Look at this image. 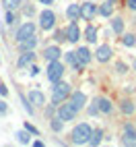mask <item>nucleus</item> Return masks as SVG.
Listing matches in <instances>:
<instances>
[{
  "label": "nucleus",
  "instance_id": "obj_1",
  "mask_svg": "<svg viewBox=\"0 0 136 147\" xmlns=\"http://www.w3.org/2000/svg\"><path fill=\"white\" fill-rule=\"evenodd\" d=\"M70 93H72V89H70L68 83H62V81L54 83V87H52V104L60 106L62 102H66L68 97H70Z\"/></svg>",
  "mask_w": 136,
  "mask_h": 147
},
{
  "label": "nucleus",
  "instance_id": "obj_2",
  "mask_svg": "<svg viewBox=\"0 0 136 147\" xmlns=\"http://www.w3.org/2000/svg\"><path fill=\"white\" fill-rule=\"evenodd\" d=\"M91 135H93V129L87 122H81V124L74 126V131H72L70 137H72V143L74 145H85V143H89Z\"/></svg>",
  "mask_w": 136,
  "mask_h": 147
},
{
  "label": "nucleus",
  "instance_id": "obj_3",
  "mask_svg": "<svg viewBox=\"0 0 136 147\" xmlns=\"http://www.w3.org/2000/svg\"><path fill=\"white\" fill-rule=\"evenodd\" d=\"M76 114H79V110L74 108V104L68 100V102H62L60 106H58V118H62L64 122L68 120H74L76 118Z\"/></svg>",
  "mask_w": 136,
  "mask_h": 147
},
{
  "label": "nucleus",
  "instance_id": "obj_4",
  "mask_svg": "<svg viewBox=\"0 0 136 147\" xmlns=\"http://www.w3.org/2000/svg\"><path fill=\"white\" fill-rule=\"evenodd\" d=\"M45 75H47V81H50V83H58V81L62 79V75H64V64H62L60 60L47 62V71H45Z\"/></svg>",
  "mask_w": 136,
  "mask_h": 147
},
{
  "label": "nucleus",
  "instance_id": "obj_5",
  "mask_svg": "<svg viewBox=\"0 0 136 147\" xmlns=\"http://www.w3.org/2000/svg\"><path fill=\"white\" fill-rule=\"evenodd\" d=\"M54 25H56V15H54V11H50V8L41 11V15H39V27L45 29V31H50V29H54Z\"/></svg>",
  "mask_w": 136,
  "mask_h": 147
},
{
  "label": "nucleus",
  "instance_id": "obj_6",
  "mask_svg": "<svg viewBox=\"0 0 136 147\" xmlns=\"http://www.w3.org/2000/svg\"><path fill=\"white\" fill-rule=\"evenodd\" d=\"M97 13H99V6L97 4H93V2H83L81 4V17L85 21H93Z\"/></svg>",
  "mask_w": 136,
  "mask_h": 147
},
{
  "label": "nucleus",
  "instance_id": "obj_7",
  "mask_svg": "<svg viewBox=\"0 0 136 147\" xmlns=\"http://www.w3.org/2000/svg\"><path fill=\"white\" fill-rule=\"evenodd\" d=\"M35 33V23L33 21H27V23H23L21 27L17 29V42H21V40H25V37H29V35H33Z\"/></svg>",
  "mask_w": 136,
  "mask_h": 147
},
{
  "label": "nucleus",
  "instance_id": "obj_8",
  "mask_svg": "<svg viewBox=\"0 0 136 147\" xmlns=\"http://www.w3.org/2000/svg\"><path fill=\"white\" fill-rule=\"evenodd\" d=\"M35 62V52L33 50H25L21 56H19V60H17V68H25L29 64H33Z\"/></svg>",
  "mask_w": 136,
  "mask_h": 147
},
{
  "label": "nucleus",
  "instance_id": "obj_9",
  "mask_svg": "<svg viewBox=\"0 0 136 147\" xmlns=\"http://www.w3.org/2000/svg\"><path fill=\"white\" fill-rule=\"evenodd\" d=\"M81 37V31H79V25H76V21H70V25L66 27V40L70 44H76Z\"/></svg>",
  "mask_w": 136,
  "mask_h": 147
},
{
  "label": "nucleus",
  "instance_id": "obj_10",
  "mask_svg": "<svg viewBox=\"0 0 136 147\" xmlns=\"http://www.w3.org/2000/svg\"><path fill=\"white\" fill-rule=\"evenodd\" d=\"M60 56H62V52H60V48H58V46H47L45 50H43V58H45V62L60 60Z\"/></svg>",
  "mask_w": 136,
  "mask_h": 147
},
{
  "label": "nucleus",
  "instance_id": "obj_11",
  "mask_svg": "<svg viewBox=\"0 0 136 147\" xmlns=\"http://www.w3.org/2000/svg\"><path fill=\"white\" fill-rule=\"evenodd\" d=\"M74 54H76V60H79V64H81V66H87V64L91 62V58H93V56H91V52H89V48H85V46H81Z\"/></svg>",
  "mask_w": 136,
  "mask_h": 147
},
{
  "label": "nucleus",
  "instance_id": "obj_12",
  "mask_svg": "<svg viewBox=\"0 0 136 147\" xmlns=\"http://www.w3.org/2000/svg\"><path fill=\"white\" fill-rule=\"evenodd\" d=\"M124 145H136V131L132 124H126L124 126V139H122Z\"/></svg>",
  "mask_w": 136,
  "mask_h": 147
},
{
  "label": "nucleus",
  "instance_id": "obj_13",
  "mask_svg": "<svg viewBox=\"0 0 136 147\" xmlns=\"http://www.w3.org/2000/svg\"><path fill=\"white\" fill-rule=\"evenodd\" d=\"M111 48L109 46H99V48H97V52H95V58H97V60H99V62H107L109 60V58H111Z\"/></svg>",
  "mask_w": 136,
  "mask_h": 147
},
{
  "label": "nucleus",
  "instance_id": "obj_14",
  "mask_svg": "<svg viewBox=\"0 0 136 147\" xmlns=\"http://www.w3.org/2000/svg\"><path fill=\"white\" fill-rule=\"evenodd\" d=\"M70 102L74 104L76 110H83L85 104H87V95H85L83 91H72V93H70Z\"/></svg>",
  "mask_w": 136,
  "mask_h": 147
},
{
  "label": "nucleus",
  "instance_id": "obj_15",
  "mask_svg": "<svg viewBox=\"0 0 136 147\" xmlns=\"http://www.w3.org/2000/svg\"><path fill=\"white\" fill-rule=\"evenodd\" d=\"M17 44H19V50H21V52H25V50H35L37 37H35V33H33V35H29V37H25V40L17 42Z\"/></svg>",
  "mask_w": 136,
  "mask_h": 147
},
{
  "label": "nucleus",
  "instance_id": "obj_16",
  "mask_svg": "<svg viewBox=\"0 0 136 147\" xmlns=\"http://www.w3.org/2000/svg\"><path fill=\"white\" fill-rule=\"evenodd\" d=\"M29 102H31L33 106H45V95L39 91V89H33V91H29Z\"/></svg>",
  "mask_w": 136,
  "mask_h": 147
},
{
  "label": "nucleus",
  "instance_id": "obj_17",
  "mask_svg": "<svg viewBox=\"0 0 136 147\" xmlns=\"http://www.w3.org/2000/svg\"><path fill=\"white\" fill-rule=\"evenodd\" d=\"M95 102H97V108H99V112H103V114H111L113 104L107 100V97H99V100H95Z\"/></svg>",
  "mask_w": 136,
  "mask_h": 147
},
{
  "label": "nucleus",
  "instance_id": "obj_18",
  "mask_svg": "<svg viewBox=\"0 0 136 147\" xmlns=\"http://www.w3.org/2000/svg\"><path fill=\"white\" fill-rule=\"evenodd\" d=\"M66 17L70 19V21L81 19V4H68V8H66Z\"/></svg>",
  "mask_w": 136,
  "mask_h": 147
},
{
  "label": "nucleus",
  "instance_id": "obj_19",
  "mask_svg": "<svg viewBox=\"0 0 136 147\" xmlns=\"http://www.w3.org/2000/svg\"><path fill=\"white\" fill-rule=\"evenodd\" d=\"M120 110H122V114H126V116H132V114L136 112V106H134V102H130V100H124V102L120 104Z\"/></svg>",
  "mask_w": 136,
  "mask_h": 147
},
{
  "label": "nucleus",
  "instance_id": "obj_20",
  "mask_svg": "<svg viewBox=\"0 0 136 147\" xmlns=\"http://www.w3.org/2000/svg\"><path fill=\"white\" fill-rule=\"evenodd\" d=\"M111 13H113V2L111 0H107V2H103L99 6V15L101 17H111Z\"/></svg>",
  "mask_w": 136,
  "mask_h": 147
},
{
  "label": "nucleus",
  "instance_id": "obj_21",
  "mask_svg": "<svg viewBox=\"0 0 136 147\" xmlns=\"http://www.w3.org/2000/svg\"><path fill=\"white\" fill-rule=\"evenodd\" d=\"M85 37H87V42H89V44H95L97 42V29L93 25H89L85 29Z\"/></svg>",
  "mask_w": 136,
  "mask_h": 147
},
{
  "label": "nucleus",
  "instance_id": "obj_22",
  "mask_svg": "<svg viewBox=\"0 0 136 147\" xmlns=\"http://www.w3.org/2000/svg\"><path fill=\"white\" fill-rule=\"evenodd\" d=\"M17 139H19V143L27 145V143H31V133H29L27 129H23V131H19V133H17Z\"/></svg>",
  "mask_w": 136,
  "mask_h": 147
},
{
  "label": "nucleus",
  "instance_id": "obj_23",
  "mask_svg": "<svg viewBox=\"0 0 136 147\" xmlns=\"http://www.w3.org/2000/svg\"><path fill=\"white\" fill-rule=\"evenodd\" d=\"M2 4H4L6 11H17V8H21L23 0H2Z\"/></svg>",
  "mask_w": 136,
  "mask_h": 147
},
{
  "label": "nucleus",
  "instance_id": "obj_24",
  "mask_svg": "<svg viewBox=\"0 0 136 147\" xmlns=\"http://www.w3.org/2000/svg\"><path fill=\"white\" fill-rule=\"evenodd\" d=\"M101 137H103V131L101 129H97V131H93V135H91V139H89V143H87V145H99L101 143Z\"/></svg>",
  "mask_w": 136,
  "mask_h": 147
},
{
  "label": "nucleus",
  "instance_id": "obj_25",
  "mask_svg": "<svg viewBox=\"0 0 136 147\" xmlns=\"http://www.w3.org/2000/svg\"><path fill=\"white\" fill-rule=\"evenodd\" d=\"M111 29H113V33H122L124 31V21L120 17H115L113 21H111Z\"/></svg>",
  "mask_w": 136,
  "mask_h": 147
},
{
  "label": "nucleus",
  "instance_id": "obj_26",
  "mask_svg": "<svg viewBox=\"0 0 136 147\" xmlns=\"http://www.w3.org/2000/svg\"><path fill=\"white\" fill-rule=\"evenodd\" d=\"M62 129H64V120L58 118V116H56V118H52V131H54V133H60Z\"/></svg>",
  "mask_w": 136,
  "mask_h": 147
},
{
  "label": "nucleus",
  "instance_id": "obj_27",
  "mask_svg": "<svg viewBox=\"0 0 136 147\" xmlns=\"http://www.w3.org/2000/svg\"><path fill=\"white\" fill-rule=\"evenodd\" d=\"M66 62H70L76 71L81 68V64H79V60H76V54H74V52H66Z\"/></svg>",
  "mask_w": 136,
  "mask_h": 147
},
{
  "label": "nucleus",
  "instance_id": "obj_28",
  "mask_svg": "<svg viewBox=\"0 0 136 147\" xmlns=\"http://www.w3.org/2000/svg\"><path fill=\"white\" fill-rule=\"evenodd\" d=\"M122 44H124V46H128V48H132V46L136 44V37H134L132 33H128V35H124V37H122Z\"/></svg>",
  "mask_w": 136,
  "mask_h": 147
},
{
  "label": "nucleus",
  "instance_id": "obj_29",
  "mask_svg": "<svg viewBox=\"0 0 136 147\" xmlns=\"http://www.w3.org/2000/svg\"><path fill=\"white\" fill-rule=\"evenodd\" d=\"M19 95H21V102H23V108H25V110H27L29 114H33V108H31V102H29V97H25L23 93H19Z\"/></svg>",
  "mask_w": 136,
  "mask_h": 147
},
{
  "label": "nucleus",
  "instance_id": "obj_30",
  "mask_svg": "<svg viewBox=\"0 0 136 147\" xmlns=\"http://www.w3.org/2000/svg\"><path fill=\"white\" fill-rule=\"evenodd\" d=\"M6 23H8V25H15V23H17V15H15V11H6Z\"/></svg>",
  "mask_w": 136,
  "mask_h": 147
},
{
  "label": "nucleus",
  "instance_id": "obj_31",
  "mask_svg": "<svg viewBox=\"0 0 136 147\" xmlns=\"http://www.w3.org/2000/svg\"><path fill=\"white\" fill-rule=\"evenodd\" d=\"M25 129H27L29 133H31V135H35V137H37V135H39V131H37V129H35V126H33L31 122H25Z\"/></svg>",
  "mask_w": 136,
  "mask_h": 147
},
{
  "label": "nucleus",
  "instance_id": "obj_32",
  "mask_svg": "<svg viewBox=\"0 0 136 147\" xmlns=\"http://www.w3.org/2000/svg\"><path fill=\"white\" fill-rule=\"evenodd\" d=\"M54 40H56V42H64V40H66V31H56Z\"/></svg>",
  "mask_w": 136,
  "mask_h": 147
},
{
  "label": "nucleus",
  "instance_id": "obj_33",
  "mask_svg": "<svg viewBox=\"0 0 136 147\" xmlns=\"http://www.w3.org/2000/svg\"><path fill=\"white\" fill-rule=\"evenodd\" d=\"M115 68H118V73H120V75H124L126 71H128V66H126L124 62H118V64H115Z\"/></svg>",
  "mask_w": 136,
  "mask_h": 147
},
{
  "label": "nucleus",
  "instance_id": "obj_34",
  "mask_svg": "<svg viewBox=\"0 0 136 147\" xmlns=\"http://www.w3.org/2000/svg\"><path fill=\"white\" fill-rule=\"evenodd\" d=\"M52 116H54V104L45 108V118H52Z\"/></svg>",
  "mask_w": 136,
  "mask_h": 147
},
{
  "label": "nucleus",
  "instance_id": "obj_35",
  "mask_svg": "<svg viewBox=\"0 0 136 147\" xmlns=\"http://www.w3.org/2000/svg\"><path fill=\"white\" fill-rule=\"evenodd\" d=\"M0 114H8V106H6V102H0Z\"/></svg>",
  "mask_w": 136,
  "mask_h": 147
},
{
  "label": "nucleus",
  "instance_id": "obj_36",
  "mask_svg": "<svg viewBox=\"0 0 136 147\" xmlns=\"http://www.w3.org/2000/svg\"><path fill=\"white\" fill-rule=\"evenodd\" d=\"M29 73H31V77H35L37 73H39V68H37L35 64H29Z\"/></svg>",
  "mask_w": 136,
  "mask_h": 147
},
{
  "label": "nucleus",
  "instance_id": "obj_37",
  "mask_svg": "<svg viewBox=\"0 0 136 147\" xmlns=\"http://www.w3.org/2000/svg\"><path fill=\"white\" fill-rule=\"evenodd\" d=\"M25 15H27V17H33V15H35V8H33V6H25Z\"/></svg>",
  "mask_w": 136,
  "mask_h": 147
},
{
  "label": "nucleus",
  "instance_id": "obj_38",
  "mask_svg": "<svg viewBox=\"0 0 136 147\" xmlns=\"http://www.w3.org/2000/svg\"><path fill=\"white\" fill-rule=\"evenodd\" d=\"M126 4H128V8H130V11H136V0H128Z\"/></svg>",
  "mask_w": 136,
  "mask_h": 147
},
{
  "label": "nucleus",
  "instance_id": "obj_39",
  "mask_svg": "<svg viewBox=\"0 0 136 147\" xmlns=\"http://www.w3.org/2000/svg\"><path fill=\"white\" fill-rule=\"evenodd\" d=\"M0 93H2V95H4V97H6V95H8V89H6V87H4V85H0Z\"/></svg>",
  "mask_w": 136,
  "mask_h": 147
},
{
  "label": "nucleus",
  "instance_id": "obj_40",
  "mask_svg": "<svg viewBox=\"0 0 136 147\" xmlns=\"http://www.w3.org/2000/svg\"><path fill=\"white\" fill-rule=\"evenodd\" d=\"M39 2H41V4H52L54 0H39Z\"/></svg>",
  "mask_w": 136,
  "mask_h": 147
},
{
  "label": "nucleus",
  "instance_id": "obj_41",
  "mask_svg": "<svg viewBox=\"0 0 136 147\" xmlns=\"http://www.w3.org/2000/svg\"><path fill=\"white\" fill-rule=\"evenodd\" d=\"M132 66H134V71H136V58H134V62H132Z\"/></svg>",
  "mask_w": 136,
  "mask_h": 147
},
{
  "label": "nucleus",
  "instance_id": "obj_42",
  "mask_svg": "<svg viewBox=\"0 0 136 147\" xmlns=\"http://www.w3.org/2000/svg\"><path fill=\"white\" fill-rule=\"evenodd\" d=\"M111 2H113V4H115V2H118V0H111Z\"/></svg>",
  "mask_w": 136,
  "mask_h": 147
}]
</instances>
